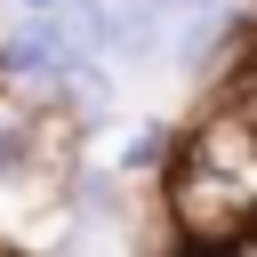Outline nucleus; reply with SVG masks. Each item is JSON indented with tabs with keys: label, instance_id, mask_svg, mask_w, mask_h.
<instances>
[{
	"label": "nucleus",
	"instance_id": "39448f33",
	"mask_svg": "<svg viewBox=\"0 0 257 257\" xmlns=\"http://www.w3.org/2000/svg\"><path fill=\"white\" fill-rule=\"evenodd\" d=\"M153 8H201V0H153Z\"/></svg>",
	"mask_w": 257,
	"mask_h": 257
},
{
	"label": "nucleus",
	"instance_id": "20e7f679",
	"mask_svg": "<svg viewBox=\"0 0 257 257\" xmlns=\"http://www.w3.org/2000/svg\"><path fill=\"white\" fill-rule=\"evenodd\" d=\"M161 161V128H137V145H128V169H153Z\"/></svg>",
	"mask_w": 257,
	"mask_h": 257
},
{
	"label": "nucleus",
	"instance_id": "f257e3e1",
	"mask_svg": "<svg viewBox=\"0 0 257 257\" xmlns=\"http://www.w3.org/2000/svg\"><path fill=\"white\" fill-rule=\"evenodd\" d=\"M120 185L112 177H72V233L64 241H112L120 233Z\"/></svg>",
	"mask_w": 257,
	"mask_h": 257
},
{
	"label": "nucleus",
	"instance_id": "7ed1b4c3",
	"mask_svg": "<svg viewBox=\"0 0 257 257\" xmlns=\"http://www.w3.org/2000/svg\"><path fill=\"white\" fill-rule=\"evenodd\" d=\"M24 153H32V120H24L16 104H0V177L24 169Z\"/></svg>",
	"mask_w": 257,
	"mask_h": 257
},
{
	"label": "nucleus",
	"instance_id": "f03ea898",
	"mask_svg": "<svg viewBox=\"0 0 257 257\" xmlns=\"http://www.w3.org/2000/svg\"><path fill=\"white\" fill-rule=\"evenodd\" d=\"M161 40V8L153 0H104V48L112 56H145Z\"/></svg>",
	"mask_w": 257,
	"mask_h": 257
},
{
	"label": "nucleus",
	"instance_id": "423d86ee",
	"mask_svg": "<svg viewBox=\"0 0 257 257\" xmlns=\"http://www.w3.org/2000/svg\"><path fill=\"white\" fill-rule=\"evenodd\" d=\"M241 249H257V233H249V241H241Z\"/></svg>",
	"mask_w": 257,
	"mask_h": 257
},
{
	"label": "nucleus",
	"instance_id": "0eeeda50",
	"mask_svg": "<svg viewBox=\"0 0 257 257\" xmlns=\"http://www.w3.org/2000/svg\"><path fill=\"white\" fill-rule=\"evenodd\" d=\"M32 8H48V0H32Z\"/></svg>",
	"mask_w": 257,
	"mask_h": 257
}]
</instances>
